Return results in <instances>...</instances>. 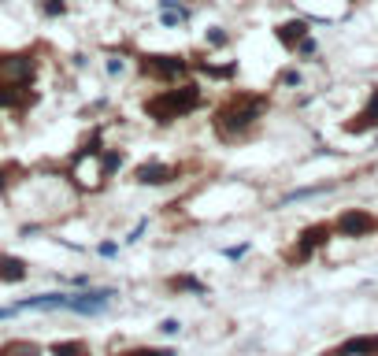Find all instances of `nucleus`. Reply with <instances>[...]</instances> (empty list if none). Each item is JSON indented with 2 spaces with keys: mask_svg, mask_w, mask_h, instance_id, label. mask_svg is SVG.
<instances>
[{
  "mask_svg": "<svg viewBox=\"0 0 378 356\" xmlns=\"http://www.w3.org/2000/svg\"><path fill=\"white\" fill-rule=\"evenodd\" d=\"M160 330H163V334H178V330H182V323H178V319H163Z\"/></svg>",
  "mask_w": 378,
  "mask_h": 356,
  "instance_id": "a878e982",
  "label": "nucleus"
},
{
  "mask_svg": "<svg viewBox=\"0 0 378 356\" xmlns=\"http://www.w3.org/2000/svg\"><path fill=\"white\" fill-rule=\"evenodd\" d=\"M108 74H123V60H108Z\"/></svg>",
  "mask_w": 378,
  "mask_h": 356,
  "instance_id": "cd10ccee",
  "label": "nucleus"
},
{
  "mask_svg": "<svg viewBox=\"0 0 378 356\" xmlns=\"http://www.w3.org/2000/svg\"><path fill=\"white\" fill-rule=\"evenodd\" d=\"M0 356H41V345L38 342H4Z\"/></svg>",
  "mask_w": 378,
  "mask_h": 356,
  "instance_id": "f3484780",
  "label": "nucleus"
},
{
  "mask_svg": "<svg viewBox=\"0 0 378 356\" xmlns=\"http://www.w3.org/2000/svg\"><path fill=\"white\" fill-rule=\"evenodd\" d=\"M274 38L282 41V48H289V52H293V48L308 38V19H289V23H282V26L274 30Z\"/></svg>",
  "mask_w": 378,
  "mask_h": 356,
  "instance_id": "f8f14e48",
  "label": "nucleus"
},
{
  "mask_svg": "<svg viewBox=\"0 0 378 356\" xmlns=\"http://www.w3.org/2000/svg\"><path fill=\"white\" fill-rule=\"evenodd\" d=\"M115 252H119V245H115V241H104V245H101V256H115Z\"/></svg>",
  "mask_w": 378,
  "mask_h": 356,
  "instance_id": "bb28decb",
  "label": "nucleus"
},
{
  "mask_svg": "<svg viewBox=\"0 0 378 356\" xmlns=\"http://www.w3.org/2000/svg\"><path fill=\"white\" fill-rule=\"evenodd\" d=\"M330 234H334V223H311V226H304L301 238H297V245L286 252V260L289 264H308L311 256L330 241Z\"/></svg>",
  "mask_w": 378,
  "mask_h": 356,
  "instance_id": "7ed1b4c3",
  "label": "nucleus"
},
{
  "mask_svg": "<svg viewBox=\"0 0 378 356\" xmlns=\"http://www.w3.org/2000/svg\"><path fill=\"white\" fill-rule=\"evenodd\" d=\"M323 356H378V334H360V338H349V342H341L338 349L323 352Z\"/></svg>",
  "mask_w": 378,
  "mask_h": 356,
  "instance_id": "1a4fd4ad",
  "label": "nucleus"
},
{
  "mask_svg": "<svg viewBox=\"0 0 378 356\" xmlns=\"http://www.w3.org/2000/svg\"><path fill=\"white\" fill-rule=\"evenodd\" d=\"M38 74V56L34 52H11L0 56V82L4 86H30Z\"/></svg>",
  "mask_w": 378,
  "mask_h": 356,
  "instance_id": "39448f33",
  "label": "nucleus"
},
{
  "mask_svg": "<svg viewBox=\"0 0 378 356\" xmlns=\"http://www.w3.org/2000/svg\"><path fill=\"white\" fill-rule=\"evenodd\" d=\"M245 252H249V241H245V245H230V249H223V256H226V260H241Z\"/></svg>",
  "mask_w": 378,
  "mask_h": 356,
  "instance_id": "b1692460",
  "label": "nucleus"
},
{
  "mask_svg": "<svg viewBox=\"0 0 378 356\" xmlns=\"http://www.w3.org/2000/svg\"><path fill=\"white\" fill-rule=\"evenodd\" d=\"M15 312H19V308H0V319H11Z\"/></svg>",
  "mask_w": 378,
  "mask_h": 356,
  "instance_id": "c756f323",
  "label": "nucleus"
},
{
  "mask_svg": "<svg viewBox=\"0 0 378 356\" xmlns=\"http://www.w3.org/2000/svg\"><path fill=\"white\" fill-rule=\"evenodd\" d=\"M15 308H67V294H38V297H23Z\"/></svg>",
  "mask_w": 378,
  "mask_h": 356,
  "instance_id": "4468645a",
  "label": "nucleus"
},
{
  "mask_svg": "<svg viewBox=\"0 0 378 356\" xmlns=\"http://www.w3.org/2000/svg\"><path fill=\"white\" fill-rule=\"evenodd\" d=\"M334 230L341 238H371V234H378V219L371 212H364V208H349V212H341L334 219Z\"/></svg>",
  "mask_w": 378,
  "mask_h": 356,
  "instance_id": "423d86ee",
  "label": "nucleus"
},
{
  "mask_svg": "<svg viewBox=\"0 0 378 356\" xmlns=\"http://www.w3.org/2000/svg\"><path fill=\"white\" fill-rule=\"evenodd\" d=\"M196 71L208 74V78H234L238 74V63H226V67H216V63H196Z\"/></svg>",
  "mask_w": 378,
  "mask_h": 356,
  "instance_id": "6ab92c4d",
  "label": "nucleus"
},
{
  "mask_svg": "<svg viewBox=\"0 0 378 356\" xmlns=\"http://www.w3.org/2000/svg\"><path fill=\"white\" fill-rule=\"evenodd\" d=\"M52 356H93V352H89V345L82 342V338H74V342H56Z\"/></svg>",
  "mask_w": 378,
  "mask_h": 356,
  "instance_id": "a211bd4d",
  "label": "nucleus"
},
{
  "mask_svg": "<svg viewBox=\"0 0 378 356\" xmlns=\"http://www.w3.org/2000/svg\"><path fill=\"white\" fill-rule=\"evenodd\" d=\"M30 274L26 260H19V256H8V252H0V282H23Z\"/></svg>",
  "mask_w": 378,
  "mask_h": 356,
  "instance_id": "ddd939ff",
  "label": "nucleus"
},
{
  "mask_svg": "<svg viewBox=\"0 0 378 356\" xmlns=\"http://www.w3.org/2000/svg\"><path fill=\"white\" fill-rule=\"evenodd\" d=\"M178 178V171L174 167H167V164H141L138 171H134V182H141V186H167V182H174Z\"/></svg>",
  "mask_w": 378,
  "mask_h": 356,
  "instance_id": "9d476101",
  "label": "nucleus"
},
{
  "mask_svg": "<svg viewBox=\"0 0 378 356\" xmlns=\"http://www.w3.org/2000/svg\"><path fill=\"white\" fill-rule=\"evenodd\" d=\"M174 294H196V297H208V286L201 279H193V274H174V279L167 282Z\"/></svg>",
  "mask_w": 378,
  "mask_h": 356,
  "instance_id": "dca6fc26",
  "label": "nucleus"
},
{
  "mask_svg": "<svg viewBox=\"0 0 378 356\" xmlns=\"http://www.w3.org/2000/svg\"><path fill=\"white\" fill-rule=\"evenodd\" d=\"M208 45H211V48H223V45H226V34H223L219 26H211V30H208Z\"/></svg>",
  "mask_w": 378,
  "mask_h": 356,
  "instance_id": "5701e85b",
  "label": "nucleus"
},
{
  "mask_svg": "<svg viewBox=\"0 0 378 356\" xmlns=\"http://www.w3.org/2000/svg\"><path fill=\"white\" fill-rule=\"evenodd\" d=\"M293 52H297V56H316V41H311V38H304L297 48H293Z\"/></svg>",
  "mask_w": 378,
  "mask_h": 356,
  "instance_id": "393cba45",
  "label": "nucleus"
},
{
  "mask_svg": "<svg viewBox=\"0 0 378 356\" xmlns=\"http://www.w3.org/2000/svg\"><path fill=\"white\" fill-rule=\"evenodd\" d=\"M301 82H304V78H301V71H297V67H289V71L278 74V86H301Z\"/></svg>",
  "mask_w": 378,
  "mask_h": 356,
  "instance_id": "4be33fe9",
  "label": "nucleus"
},
{
  "mask_svg": "<svg viewBox=\"0 0 378 356\" xmlns=\"http://www.w3.org/2000/svg\"><path fill=\"white\" fill-rule=\"evenodd\" d=\"M374 126H378V86L371 89L367 104L360 108L349 123H345V134H367V130H374Z\"/></svg>",
  "mask_w": 378,
  "mask_h": 356,
  "instance_id": "6e6552de",
  "label": "nucleus"
},
{
  "mask_svg": "<svg viewBox=\"0 0 378 356\" xmlns=\"http://www.w3.org/2000/svg\"><path fill=\"white\" fill-rule=\"evenodd\" d=\"M115 356H174V349H130V352H115Z\"/></svg>",
  "mask_w": 378,
  "mask_h": 356,
  "instance_id": "412c9836",
  "label": "nucleus"
},
{
  "mask_svg": "<svg viewBox=\"0 0 378 356\" xmlns=\"http://www.w3.org/2000/svg\"><path fill=\"white\" fill-rule=\"evenodd\" d=\"M38 101V93H30V86H4L0 82V108L4 111H23Z\"/></svg>",
  "mask_w": 378,
  "mask_h": 356,
  "instance_id": "9b49d317",
  "label": "nucleus"
},
{
  "mask_svg": "<svg viewBox=\"0 0 378 356\" xmlns=\"http://www.w3.org/2000/svg\"><path fill=\"white\" fill-rule=\"evenodd\" d=\"M8 193V167H0V197Z\"/></svg>",
  "mask_w": 378,
  "mask_h": 356,
  "instance_id": "c85d7f7f",
  "label": "nucleus"
},
{
  "mask_svg": "<svg viewBox=\"0 0 378 356\" xmlns=\"http://www.w3.org/2000/svg\"><path fill=\"white\" fill-rule=\"evenodd\" d=\"M123 164H126V152L123 149H101V171H96V178L104 182V178H111Z\"/></svg>",
  "mask_w": 378,
  "mask_h": 356,
  "instance_id": "2eb2a0df",
  "label": "nucleus"
},
{
  "mask_svg": "<svg viewBox=\"0 0 378 356\" xmlns=\"http://www.w3.org/2000/svg\"><path fill=\"white\" fill-rule=\"evenodd\" d=\"M41 15H45V19H60V15H67V0H41Z\"/></svg>",
  "mask_w": 378,
  "mask_h": 356,
  "instance_id": "aec40b11",
  "label": "nucleus"
},
{
  "mask_svg": "<svg viewBox=\"0 0 378 356\" xmlns=\"http://www.w3.org/2000/svg\"><path fill=\"white\" fill-rule=\"evenodd\" d=\"M267 108H271V101L264 93H234V96H226V101L216 108L211 126H216V134L223 141H238V138L249 134L260 119H264Z\"/></svg>",
  "mask_w": 378,
  "mask_h": 356,
  "instance_id": "f257e3e1",
  "label": "nucleus"
},
{
  "mask_svg": "<svg viewBox=\"0 0 378 356\" xmlns=\"http://www.w3.org/2000/svg\"><path fill=\"white\" fill-rule=\"evenodd\" d=\"M201 108V86L196 82H186L178 89H163L156 96L145 101V116L156 119V123H174V119H186Z\"/></svg>",
  "mask_w": 378,
  "mask_h": 356,
  "instance_id": "f03ea898",
  "label": "nucleus"
},
{
  "mask_svg": "<svg viewBox=\"0 0 378 356\" xmlns=\"http://www.w3.org/2000/svg\"><path fill=\"white\" fill-rule=\"evenodd\" d=\"M111 297L115 289H82V294H67V308L78 316H101Z\"/></svg>",
  "mask_w": 378,
  "mask_h": 356,
  "instance_id": "0eeeda50",
  "label": "nucleus"
},
{
  "mask_svg": "<svg viewBox=\"0 0 378 356\" xmlns=\"http://www.w3.org/2000/svg\"><path fill=\"white\" fill-rule=\"evenodd\" d=\"M141 71L160 78V82H178V78L189 71V60L178 56V52H145L141 56Z\"/></svg>",
  "mask_w": 378,
  "mask_h": 356,
  "instance_id": "20e7f679",
  "label": "nucleus"
}]
</instances>
